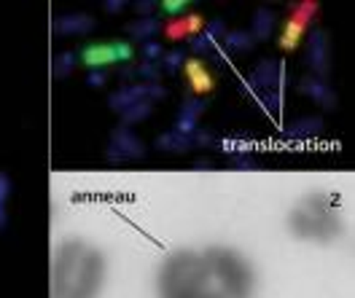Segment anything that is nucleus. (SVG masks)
<instances>
[{"mask_svg":"<svg viewBox=\"0 0 355 298\" xmlns=\"http://www.w3.org/2000/svg\"><path fill=\"white\" fill-rule=\"evenodd\" d=\"M256 269L232 248L178 250L159 269V298H253Z\"/></svg>","mask_w":355,"mask_h":298,"instance_id":"obj_1","label":"nucleus"},{"mask_svg":"<svg viewBox=\"0 0 355 298\" xmlns=\"http://www.w3.org/2000/svg\"><path fill=\"white\" fill-rule=\"evenodd\" d=\"M105 282V255L81 239H65L51 266V298H97Z\"/></svg>","mask_w":355,"mask_h":298,"instance_id":"obj_2","label":"nucleus"},{"mask_svg":"<svg viewBox=\"0 0 355 298\" xmlns=\"http://www.w3.org/2000/svg\"><path fill=\"white\" fill-rule=\"evenodd\" d=\"M288 229L296 239L304 242H318V245L336 242L345 231L336 196L326 191L304 194L288 212Z\"/></svg>","mask_w":355,"mask_h":298,"instance_id":"obj_3","label":"nucleus"},{"mask_svg":"<svg viewBox=\"0 0 355 298\" xmlns=\"http://www.w3.org/2000/svg\"><path fill=\"white\" fill-rule=\"evenodd\" d=\"M81 65L89 70H103L108 65L119 62H130L135 57V48L130 41H103V44H89L81 48V54H76Z\"/></svg>","mask_w":355,"mask_h":298,"instance_id":"obj_4","label":"nucleus"},{"mask_svg":"<svg viewBox=\"0 0 355 298\" xmlns=\"http://www.w3.org/2000/svg\"><path fill=\"white\" fill-rule=\"evenodd\" d=\"M318 11H320L318 3H299L293 8V14L283 22V30H280V48L283 51H296L302 46V41L310 32V24Z\"/></svg>","mask_w":355,"mask_h":298,"instance_id":"obj_5","label":"nucleus"},{"mask_svg":"<svg viewBox=\"0 0 355 298\" xmlns=\"http://www.w3.org/2000/svg\"><path fill=\"white\" fill-rule=\"evenodd\" d=\"M105 156H108V161H116V164L143 159V156H146V145H143V140L137 138L130 127L121 124V127L111 135V142H108Z\"/></svg>","mask_w":355,"mask_h":298,"instance_id":"obj_6","label":"nucleus"},{"mask_svg":"<svg viewBox=\"0 0 355 298\" xmlns=\"http://www.w3.org/2000/svg\"><path fill=\"white\" fill-rule=\"evenodd\" d=\"M162 97H164V89L159 84H127V86H121V89H116L111 94V108L119 113V111H124L132 102H140V100L156 102Z\"/></svg>","mask_w":355,"mask_h":298,"instance_id":"obj_7","label":"nucleus"},{"mask_svg":"<svg viewBox=\"0 0 355 298\" xmlns=\"http://www.w3.org/2000/svg\"><path fill=\"white\" fill-rule=\"evenodd\" d=\"M207 27V22L197 17V14H183V17H173L167 24H162V32L167 41L180 44V41H194L202 30Z\"/></svg>","mask_w":355,"mask_h":298,"instance_id":"obj_8","label":"nucleus"},{"mask_svg":"<svg viewBox=\"0 0 355 298\" xmlns=\"http://www.w3.org/2000/svg\"><path fill=\"white\" fill-rule=\"evenodd\" d=\"M183 73H186V81L191 84V89L194 94H207L216 89V78H213V73L207 68V62H202V59H186L183 62Z\"/></svg>","mask_w":355,"mask_h":298,"instance_id":"obj_9","label":"nucleus"},{"mask_svg":"<svg viewBox=\"0 0 355 298\" xmlns=\"http://www.w3.org/2000/svg\"><path fill=\"white\" fill-rule=\"evenodd\" d=\"M207 111V102L197 97V100H186L183 105H180V111H178V118H175V132H183V135H194L197 132V124H200V118L205 115Z\"/></svg>","mask_w":355,"mask_h":298,"instance_id":"obj_10","label":"nucleus"},{"mask_svg":"<svg viewBox=\"0 0 355 298\" xmlns=\"http://www.w3.org/2000/svg\"><path fill=\"white\" fill-rule=\"evenodd\" d=\"M307 62L318 75H326L329 73V38L326 32L315 30L310 32V41H307Z\"/></svg>","mask_w":355,"mask_h":298,"instance_id":"obj_11","label":"nucleus"},{"mask_svg":"<svg viewBox=\"0 0 355 298\" xmlns=\"http://www.w3.org/2000/svg\"><path fill=\"white\" fill-rule=\"evenodd\" d=\"M283 81V65L272 62V59H264L259 68L250 73V84L261 92H275V86Z\"/></svg>","mask_w":355,"mask_h":298,"instance_id":"obj_12","label":"nucleus"},{"mask_svg":"<svg viewBox=\"0 0 355 298\" xmlns=\"http://www.w3.org/2000/svg\"><path fill=\"white\" fill-rule=\"evenodd\" d=\"M207 135H200V132H194V135H183V132H167V135H162V138L156 140V145L162 148V151H173V153H183V151H189V148H194V145H200V142H207Z\"/></svg>","mask_w":355,"mask_h":298,"instance_id":"obj_13","label":"nucleus"},{"mask_svg":"<svg viewBox=\"0 0 355 298\" xmlns=\"http://www.w3.org/2000/svg\"><path fill=\"white\" fill-rule=\"evenodd\" d=\"M92 27H94V19L89 14H65L54 22V30L62 35H87Z\"/></svg>","mask_w":355,"mask_h":298,"instance_id":"obj_14","label":"nucleus"},{"mask_svg":"<svg viewBox=\"0 0 355 298\" xmlns=\"http://www.w3.org/2000/svg\"><path fill=\"white\" fill-rule=\"evenodd\" d=\"M275 27H277V17H275V11H272V8H259V11L253 14L250 35H253V41H266V38H272Z\"/></svg>","mask_w":355,"mask_h":298,"instance_id":"obj_15","label":"nucleus"},{"mask_svg":"<svg viewBox=\"0 0 355 298\" xmlns=\"http://www.w3.org/2000/svg\"><path fill=\"white\" fill-rule=\"evenodd\" d=\"M159 32H162V22H159L156 17H137V19L130 24V35H132L135 41H143V44L154 41Z\"/></svg>","mask_w":355,"mask_h":298,"instance_id":"obj_16","label":"nucleus"},{"mask_svg":"<svg viewBox=\"0 0 355 298\" xmlns=\"http://www.w3.org/2000/svg\"><path fill=\"white\" fill-rule=\"evenodd\" d=\"M302 94H307L310 100H315L318 105H326V108H331L334 105V92L329 89V84H323V81H318V78H307V81H302Z\"/></svg>","mask_w":355,"mask_h":298,"instance_id":"obj_17","label":"nucleus"},{"mask_svg":"<svg viewBox=\"0 0 355 298\" xmlns=\"http://www.w3.org/2000/svg\"><path fill=\"white\" fill-rule=\"evenodd\" d=\"M151 113H154V102H151V100H140V102H132V105H127L124 111H119L121 121H124V127H130V124H137V121L148 118Z\"/></svg>","mask_w":355,"mask_h":298,"instance_id":"obj_18","label":"nucleus"},{"mask_svg":"<svg viewBox=\"0 0 355 298\" xmlns=\"http://www.w3.org/2000/svg\"><path fill=\"white\" fill-rule=\"evenodd\" d=\"M223 44L229 48H234V51H250V48L256 46L253 35H250V32H243V30H226Z\"/></svg>","mask_w":355,"mask_h":298,"instance_id":"obj_19","label":"nucleus"},{"mask_svg":"<svg viewBox=\"0 0 355 298\" xmlns=\"http://www.w3.org/2000/svg\"><path fill=\"white\" fill-rule=\"evenodd\" d=\"M189 57H186V51L183 48H170V51H164V57H162V62H159V68L167 70V73H175V70L183 68V62H186Z\"/></svg>","mask_w":355,"mask_h":298,"instance_id":"obj_20","label":"nucleus"},{"mask_svg":"<svg viewBox=\"0 0 355 298\" xmlns=\"http://www.w3.org/2000/svg\"><path fill=\"white\" fill-rule=\"evenodd\" d=\"M320 127H323V121H320V118H304V121L293 124L291 135H293V138H312V135H318V132H320Z\"/></svg>","mask_w":355,"mask_h":298,"instance_id":"obj_21","label":"nucleus"},{"mask_svg":"<svg viewBox=\"0 0 355 298\" xmlns=\"http://www.w3.org/2000/svg\"><path fill=\"white\" fill-rule=\"evenodd\" d=\"M76 59H78V57H76L73 51H62V54H57V59H54V75H60V78L70 75L73 68L78 65Z\"/></svg>","mask_w":355,"mask_h":298,"instance_id":"obj_22","label":"nucleus"},{"mask_svg":"<svg viewBox=\"0 0 355 298\" xmlns=\"http://www.w3.org/2000/svg\"><path fill=\"white\" fill-rule=\"evenodd\" d=\"M11 196V180L6 172H0V229L6 226V202Z\"/></svg>","mask_w":355,"mask_h":298,"instance_id":"obj_23","label":"nucleus"},{"mask_svg":"<svg viewBox=\"0 0 355 298\" xmlns=\"http://www.w3.org/2000/svg\"><path fill=\"white\" fill-rule=\"evenodd\" d=\"M164 51H167V48L162 46L159 41H148V44L143 46V57H146V62H156V65H159L162 57H164Z\"/></svg>","mask_w":355,"mask_h":298,"instance_id":"obj_24","label":"nucleus"},{"mask_svg":"<svg viewBox=\"0 0 355 298\" xmlns=\"http://www.w3.org/2000/svg\"><path fill=\"white\" fill-rule=\"evenodd\" d=\"M156 8H162L167 17H175V14H183V11L189 14L191 11V3H159Z\"/></svg>","mask_w":355,"mask_h":298,"instance_id":"obj_25","label":"nucleus"},{"mask_svg":"<svg viewBox=\"0 0 355 298\" xmlns=\"http://www.w3.org/2000/svg\"><path fill=\"white\" fill-rule=\"evenodd\" d=\"M105 81H108L105 70H89V73H87V84L92 86V89H100Z\"/></svg>","mask_w":355,"mask_h":298,"instance_id":"obj_26","label":"nucleus"},{"mask_svg":"<svg viewBox=\"0 0 355 298\" xmlns=\"http://www.w3.org/2000/svg\"><path fill=\"white\" fill-rule=\"evenodd\" d=\"M103 8H105V11H111V14H119V11H124V8H127V3H105Z\"/></svg>","mask_w":355,"mask_h":298,"instance_id":"obj_27","label":"nucleus"}]
</instances>
